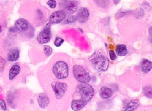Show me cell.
Segmentation results:
<instances>
[{
    "label": "cell",
    "mask_w": 152,
    "mask_h": 111,
    "mask_svg": "<svg viewBox=\"0 0 152 111\" xmlns=\"http://www.w3.org/2000/svg\"><path fill=\"white\" fill-rule=\"evenodd\" d=\"M139 104H140L139 100L138 99L131 100L124 107L123 110H128V111L134 110L137 109L138 106H139Z\"/></svg>",
    "instance_id": "obj_13"
},
{
    "label": "cell",
    "mask_w": 152,
    "mask_h": 111,
    "mask_svg": "<svg viewBox=\"0 0 152 111\" xmlns=\"http://www.w3.org/2000/svg\"><path fill=\"white\" fill-rule=\"evenodd\" d=\"M87 102L82 99L73 100L71 103V109L73 110H80L86 105Z\"/></svg>",
    "instance_id": "obj_11"
},
{
    "label": "cell",
    "mask_w": 152,
    "mask_h": 111,
    "mask_svg": "<svg viewBox=\"0 0 152 111\" xmlns=\"http://www.w3.org/2000/svg\"><path fill=\"white\" fill-rule=\"evenodd\" d=\"M64 42V40L63 39H61L60 37H56L55 41H54V45L56 47H60Z\"/></svg>",
    "instance_id": "obj_22"
},
{
    "label": "cell",
    "mask_w": 152,
    "mask_h": 111,
    "mask_svg": "<svg viewBox=\"0 0 152 111\" xmlns=\"http://www.w3.org/2000/svg\"><path fill=\"white\" fill-rule=\"evenodd\" d=\"M73 74L76 79L81 83H88L91 80L90 74L80 65H75L73 67Z\"/></svg>",
    "instance_id": "obj_4"
},
{
    "label": "cell",
    "mask_w": 152,
    "mask_h": 111,
    "mask_svg": "<svg viewBox=\"0 0 152 111\" xmlns=\"http://www.w3.org/2000/svg\"><path fill=\"white\" fill-rule=\"evenodd\" d=\"M95 1L99 6L103 8L107 7L109 3V0H95Z\"/></svg>",
    "instance_id": "obj_19"
},
{
    "label": "cell",
    "mask_w": 152,
    "mask_h": 111,
    "mask_svg": "<svg viewBox=\"0 0 152 111\" xmlns=\"http://www.w3.org/2000/svg\"><path fill=\"white\" fill-rule=\"evenodd\" d=\"M89 16L90 13L88 10L85 7H82L78 11L77 18L80 22H85L88 20Z\"/></svg>",
    "instance_id": "obj_10"
},
{
    "label": "cell",
    "mask_w": 152,
    "mask_h": 111,
    "mask_svg": "<svg viewBox=\"0 0 152 111\" xmlns=\"http://www.w3.org/2000/svg\"><path fill=\"white\" fill-rule=\"evenodd\" d=\"M78 7L77 3L74 1H67V3L65 4V8L67 12L69 14H72V13L77 11Z\"/></svg>",
    "instance_id": "obj_12"
},
{
    "label": "cell",
    "mask_w": 152,
    "mask_h": 111,
    "mask_svg": "<svg viewBox=\"0 0 152 111\" xmlns=\"http://www.w3.org/2000/svg\"><path fill=\"white\" fill-rule=\"evenodd\" d=\"M53 73L58 79H64L69 75V67L65 62L59 61L52 69Z\"/></svg>",
    "instance_id": "obj_2"
},
{
    "label": "cell",
    "mask_w": 152,
    "mask_h": 111,
    "mask_svg": "<svg viewBox=\"0 0 152 111\" xmlns=\"http://www.w3.org/2000/svg\"><path fill=\"white\" fill-rule=\"evenodd\" d=\"M90 62L98 71H105L109 66V60L102 51L96 50L90 58Z\"/></svg>",
    "instance_id": "obj_1"
},
{
    "label": "cell",
    "mask_w": 152,
    "mask_h": 111,
    "mask_svg": "<svg viewBox=\"0 0 152 111\" xmlns=\"http://www.w3.org/2000/svg\"><path fill=\"white\" fill-rule=\"evenodd\" d=\"M53 90L54 91L56 97L59 99L64 97L65 93L67 90V85L64 83H59V82H54L52 84Z\"/></svg>",
    "instance_id": "obj_6"
},
{
    "label": "cell",
    "mask_w": 152,
    "mask_h": 111,
    "mask_svg": "<svg viewBox=\"0 0 152 111\" xmlns=\"http://www.w3.org/2000/svg\"><path fill=\"white\" fill-rule=\"evenodd\" d=\"M37 101L41 109H45V108H47L49 102H50L48 96L45 93L39 94L37 97Z\"/></svg>",
    "instance_id": "obj_9"
},
{
    "label": "cell",
    "mask_w": 152,
    "mask_h": 111,
    "mask_svg": "<svg viewBox=\"0 0 152 111\" xmlns=\"http://www.w3.org/2000/svg\"><path fill=\"white\" fill-rule=\"evenodd\" d=\"M19 58V50L17 48L11 49V50L9 52L7 59L10 61H15L18 59Z\"/></svg>",
    "instance_id": "obj_17"
},
{
    "label": "cell",
    "mask_w": 152,
    "mask_h": 111,
    "mask_svg": "<svg viewBox=\"0 0 152 111\" xmlns=\"http://www.w3.org/2000/svg\"><path fill=\"white\" fill-rule=\"evenodd\" d=\"M44 52H45V54H46L47 56H50L52 52V49L50 47H49L48 45H45L44 47Z\"/></svg>",
    "instance_id": "obj_20"
},
{
    "label": "cell",
    "mask_w": 152,
    "mask_h": 111,
    "mask_svg": "<svg viewBox=\"0 0 152 111\" xmlns=\"http://www.w3.org/2000/svg\"><path fill=\"white\" fill-rule=\"evenodd\" d=\"M113 92L111 88L108 87H102L99 90V96L102 99H108L112 97Z\"/></svg>",
    "instance_id": "obj_14"
},
{
    "label": "cell",
    "mask_w": 152,
    "mask_h": 111,
    "mask_svg": "<svg viewBox=\"0 0 152 111\" xmlns=\"http://www.w3.org/2000/svg\"><path fill=\"white\" fill-rule=\"evenodd\" d=\"M152 63L148 60H143L140 63L141 71L144 73H148L151 69Z\"/></svg>",
    "instance_id": "obj_15"
},
{
    "label": "cell",
    "mask_w": 152,
    "mask_h": 111,
    "mask_svg": "<svg viewBox=\"0 0 152 111\" xmlns=\"http://www.w3.org/2000/svg\"><path fill=\"white\" fill-rule=\"evenodd\" d=\"M115 52L120 56H125L127 54V48L125 45H118L115 47Z\"/></svg>",
    "instance_id": "obj_18"
},
{
    "label": "cell",
    "mask_w": 152,
    "mask_h": 111,
    "mask_svg": "<svg viewBox=\"0 0 152 111\" xmlns=\"http://www.w3.org/2000/svg\"><path fill=\"white\" fill-rule=\"evenodd\" d=\"M50 24H48L42 29L37 37V41L40 44H46L50 41L51 39V31H50Z\"/></svg>",
    "instance_id": "obj_5"
},
{
    "label": "cell",
    "mask_w": 152,
    "mask_h": 111,
    "mask_svg": "<svg viewBox=\"0 0 152 111\" xmlns=\"http://www.w3.org/2000/svg\"><path fill=\"white\" fill-rule=\"evenodd\" d=\"M109 55H110V58L112 60H115V58H116V55H115V52L113 50H110Z\"/></svg>",
    "instance_id": "obj_25"
},
{
    "label": "cell",
    "mask_w": 152,
    "mask_h": 111,
    "mask_svg": "<svg viewBox=\"0 0 152 111\" xmlns=\"http://www.w3.org/2000/svg\"><path fill=\"white\" fill-rule=\"evenodd\" d=\"M20 67L18 65H12V67L11 68L9 71V80H12L14 78L17 76V75L20 73Z\"/></svg>",
    "instance_id": "obj_16"
},
{
    "label": "cell",
    "mask_w": 152,
    "mask_h": 111,
    "mask_svg": "<svg viewBox=\"0 0 152 111\" xmlns=\"http://www.w3.org/2000/svg\"><path fill=\"white\" fill-rule=\"evenodd\" d=\"M2 31V28H1V26H0V33H1Z\"/></svg>",
    "instance_id": "obj_27"
},
{
    "label": "cell",
    "mask_w": 152,
    "mask_h": 111,
    "mask_svg": "<svg viewBox=\"0 0 152 111\" xmlns=\"http://www.w3.org/2000/svg\"><path fill=\"white\" fill-rule=\"evenodd\" d=\"M77 20V17H75L74 16H70L65 20V23L66 24H72V23H74Z\"/></svg>",
    "instance_id": "obj_21"
},
{
    "label": "cell",
    "mask_w": 152,
    "mask_h": 111,
    "mask_svg": "<svg viewBox=\"0 0 152 111\" xmlns=\"http://www.w3.org/2000/svg\"><path fill=\"white\" fill-rule=\"evenodd\" d=\"M112 1H113L114 5H117V4H118L119 2L120 1V0H112Z\"/></svg>",
    "instance_id": "obj_26"
},
{
    "label": "cell",
    "mask_w": 152,
    "mask_h": 111,
    "mask_svg": "<svg viewBox=\"0 0 152 111\" xmlns=\"http://www.w3.org/2000/svg\"><path fill=\"white\" fill-rule=\"evenodd\" d=\"M15 28L20 32H25L28 30L29 28V22L24 18L18 19L15 22Z\"/></svg>",
    "instance_id": "obj_8"
},
{
    "label": "cell",
    "mask_w": 152,
    "mask_h": 111,
    "mask_svg": "<svg viewBox=\"0 0 152 111\" xmlns=\"http://www.w3.org/2000/svg\"><path fill=\"white\" fill-rule=\"evenodd\" d=\"M0 107L3 110H6V103L5 102L4 100H3L2 99H0Z\"/></svg>",
    "instance_id": "obj_24"
},
{
    "label": "cell",
    "mask_w": 152,
    "mask_h": 111,
    "mask_svg": "<svg viewBox=\"0 0 152 111\" xmlns=\"http://www.w3.org/2000/svg\"><path fill=\"white\" fill-rule=\"evenodd\" d=\"M65 12L64 11H57L54 12L49 18V23L50 24H57L61 22L65 18Z\"/></svg>",
    "instance_id": "obj_7"
},
{
    "label": "cell",
    "mask_w": 152,
    "mask_h": 111,
    "mask_svg": "<svg viewBox=\"0 0 152 111\" xmlns=\"http://www.w3.org/2000/svg\"><path fill=\"white\" fill-rule=\"evenodd\" d=\"M47 5L50 7L51 9H54L56 8L57 3H56V1L55 0H49L47 2Z\"/></svg>",
    "instance_id": "obj_23"
},
{
    "label": "cell",
    "mask_w": 152,
    "mask_h": 111,
    "mask_svg": "<svg viewBox=\"0 0 152 111\" xmlns=\"http://www.w3.org/2000/svg\"><path fill=\"white\" fill-rule=\"evenodd\" d=\"M78 91L80 94L81 99L86 102L90 101L94 95V90L93 87L88 83H82L78 86Z\"/></svg>",
    "instance_id": "obj_3"
}]
</instances>
